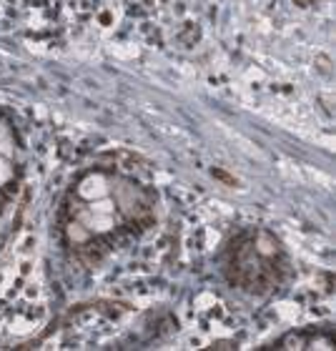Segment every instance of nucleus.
Returning a JSON list of instances; mask_svg holds the SVG:
<instances>
[{
    "label": "nucleus",
    "mask_w": 336,
    "mask_h": 351,
    "mask_svg": "<svg viewBox=\"0 0 336 351\" xmlns=\"http://www.w3.org/2000/svg\"><path fill=\"white\" fill-rule=\"evenodd\" d=\"M284 274L281 246L266 231L241 236L231 251V281L249 291H269Z\"/></svg>",
    "instance_id": "nucleus-1"
}]
</instances>
